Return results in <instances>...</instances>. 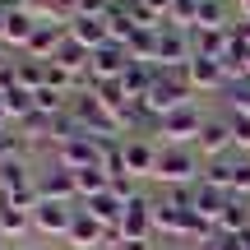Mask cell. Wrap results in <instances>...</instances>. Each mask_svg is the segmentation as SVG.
I'll use <instances>...</instances> for the list:
<instances>
[{"label":"cell","instance_id":"cell-1","mask_svg":"<svg viewBox=\"0 0 250 250\" xmlns=\"http://www.w3.org/2000/svg\"><path fill=\"white\" fill-rule=\"evenodd\" d=\"M190 93H195L190 70H158V79H153V88H148V98H144V107L162 121V116H171V111L190 107Z\"/></svg>","mask_w":250,"mask_h":250},{"label":"cell","instance_id":"cell-2","mask_svg":"<svg viewBox=\"0 0 250 250\" xmlns=\"http://www.w3.org/2000/svg\"><path fill=\"white\" fill-rule=\"evenodd\" d=\"M153 176L162 181V186H199V176H204V167H199V158L190 148H162V158H158V171Z\"/></svg>","mask_w":250,"mask_h":250},{"label":"cell","instance_id":"cell-3","mask_svg":"<svg viewBox=\"0 0 250 250\" xmlns=\"http://www.w3.org/2000/svg\"><path fill=\"white\" fill-rule=\"evenodd\" d=\"M125 70H130V51H125L121 42H107L93 51L88 61V79L93 83H107V79H125Z\"/></svg>","mask_w":250,"mask_h":250},{"label":"cell","instance_id":"cell-4","mask_svg":"<svg viewBox=\"0 0 250 250\" xmlns=\"http://www.w3.org/2000/svg\"><path fill=\"white\" fill-rule=\"evenodd\" d=\"M199 153H204L208 162H218V158H227V153L236 148V139H232V116H213V121H204V130H199Z\"/></svg>","mask_w":250,"mask_h":250},{"label":"cell","instance_id":"cell-5","mask_svg":"<svg viewBox=\"0 0 250 250\" xmlns=\"http://www.w3.org/2000/svg\"><path fill=\"white\" fill-rule=\"evenodd\" d=\"M74 213L79 208H70V204H56V199H42V204L33 208V227L42 236H70V223H74Z\"/></svg>","mask_w":250,"mask_h":250},{"label":"cell","instance_id":"cell-6","mask_svg":"<svg viewBox=\"0 0 250 250\" xmlns=\"http://www.w3.org/2000/svg\"><path fill=\"white\" fill-rule=\"evenodd\" d=\"M121 153H125V176H148V171H158V158H162V153L153 148L148 139H139V134H125Z\"/></svg>","mask_w":250,"mask_h":250},{"label":"cell","instance_id":"cell-7","mask_svg":"<svg viewBox=\"0 0 250 250\" xmlns=\"http://www.w3.org/2000/svg\"><path fill=\"white\" fill-rule=\"evenodd\" d=\"M121 232H125V241H153V204L144 195H134L130 204H125Z\"/></svg>","mask_w":250,"mask_h":250},{"label":"cell","instance_id":"cell-8","mask_svg":"<svg viewBox=\"0 0 250 250\" xmlns=\"http://www.w3.org/2000/svg\"><path fill=\"white\" fill-rule=\"evenodd\" d=\"M158 130L171 139V148H181L186 139H199L204 121H199V111H195V107H181V111H171V116H162V121H158Z\"/></svg>","mask_w":250,"mask_h":250},{"label":"cell","instance_id":"cell-9","mask_svg":"<svg viewBox=\"0 0 250 250\" xmlns=\"http://www.w3.org/2000/svg\"><path fill=\"white\" fill-rule=\"evenodd\" d=\"M37 195H42V199H56V204H70V199L79 195V181H74L70 167H61V162H56V167L37 181Z\"/></svg>","mask_w":250,"mask_h":250},{"label":"cell","instance_id":"cell-10","mask_svg":"<svg viewBox=\"0 0 250 250\" xmlns=\"http://www.w3.org/2000/svg\"><path fill=\"white\" fill-rule=\"evenodd\" d=\"M70 37L79 46H88V51H98V46H107L111 42V33H107V14H79L70 23Z\"/></svg>","mask_w":250,"mask_h":250},{"label":"cell","instance_id":"cell-11","mask_svg":"<svg viewBox=\"0 0 250 250\" xmlns=\"http://www.w3.org/2000/svg\"><path fill=\"white\" fill-rule=\"evenodd\" d=\"M102 236H107V227H102L98 218L88 213V208H79V213H74V223H70V236H65V241H70L74 250H93V246H102Z\"/></svg>","mask_w":250,"mask_h":250},{"label":"cell","instance_id":"cell-12","mask_svg":"<svg viewBox=\"0 0 250 250\" xmlns=\"http://www.w3.org/2000/svg\"><path fill=\"white\" fill-rule=\"evenodd\" d=\"M186 70H190V83H195V88H227V83H232V74L223 70V61H208V56H195Z\"/></svg>","mask_w":250,"mask_h":250},{"label":"cell","instance_id":"cell-13","mask_svg":"<svg viewBox=\"0 0 250 250\" xmlns=\"http://www.w3.org/2000/svg\"><path fill=\"white\" fill-rule=\"evenodd\" d=\"M37 23L42 19L33 14V9H14V14H5V46H28L37 33Z\"/></svg>","mask_w":250,"mask_h":250},{"label":"cell","instance_id":"cell-14","mask_svg":"<svg viewBox=\"0 0 250 250\" xmlns=\"http://www.w3.org/2000/svg\"><path fill=\"white\" fill-rule=\"evenodd\" d=\"M74 181H79V199H83V204L111 190V176H107L102 167H83V171H74Z\"/></svg>","mask_w":250,"mask_h":250},{"label":"cell","instance_id":"cell-15","mask_svg":"<svg viewBox=\"0 0 250 250\" xmlns=\"http://www.w3.org/2000/svg\"><path fill=\"white\" fill-rule=\"evenodd\" d=\"M199 5H204V0H171L167 23L181 28V33H195V28H199Z\"/></svg>","mask_w":250,"mask_h":250},{"label":"cell","instance_id":"cell-16","mask_svg":"<svg viewBox=\"0 0 250 250\" xmlns=\"http://www.w3.org/2000/svg\"><path fill=\"white\" fill-rule=\"evenodd\" d=\"M0 190H5L9 199H14V195H23V190H33V181H28V167H23V162H14V158H9L5 167H0Z\"/></svg>","mask_w":250,"mask_h":250},{"label":"cell","instance_id":"cell-17","mask_svg":"<svg viewBox=\"0 0 250 250\" xmlns=\"http://www.w3.org/2000/svg\"><path fill=\"white\" fill-rule=\"evenodd\" d=\"M0 102L9 107V116H14V121H23V116H33V111H37V102H33V88H23V83L5 88V93H0Z\"/></svg>","mask_w":250,"mask_h":250},{"label":"cell","instance_id":"cell-18","mask_svg":"<svg viewBox=\"0 0 250 250\" xmlns=\"http://www.w3.org/2000/svg\"><path fill=\"white\" fill-rule=\"evenodd\" d=\"M65 98H70V93H61V88H51V83H42V88H37L33 93V102H37V111H42V116H65V107H70V102H65Z\"/></svg>","mask_w":250,"mask_h":250},{"label":"cell","instance_id":"cell-19","mask_svg":"<svg viewBox=\"0 0 250 250\" xmlns=\"http://www.w3.org/2000/svg\"><path fill=\"white\" fill-rule=\"evenodd\" d=\"M232 171H236V162H227V158H218V162H204V186H218V190H227L232 195Z\"/></svg>","mask_w":250,"mask_h":250},{"label":"cell","instance_id":"cell-20","mask_svg":"<svg viewBox=\"0 0 250 250\" xmlns=\"http://www.w3.org/2000/svg\"><path fill=\"white\" fill-rule=\"evenodd\" d=\"M223 93H227V102H232V116H250V74L232 79Z\"/></svg>","mask_w":250,"mask_h":250},{"label":"cell","instance_id":"cell-21","mask_svg":"<svg viewBox=\"0 0 250 250\" xmlns=\"http://www.w3.org/2000/svg\"><path fill=\"white\" fill-rule=\"evenodd\" d=\"M199 28H232L223 19V0H204L199 5Z\"/></svg>","mask_w":250,"mask_h":250},{"label":"cell","instance_id":"cell-22","mask_svg":"<svg viewBox=\"0 0 250 250\" xmlns=\"http://www.w3.org/2000/svg\"><path fill=\"white\" fill-rule=\"evenodd\" d=\"M232 139L236 148H250V116H232Z\"/></svg>","mask_w":250,"mask_h":250},{"label":"cell","instance_id":"cell-23","mask_svg":"<svg viewBox=\"0 0 250 250\" xmlns=\"http://www.w3.org/2000/svg\"><path fill=\"white\" fill-rule=\"evenodd\" d=\"M208 250H246V236H213Z\"/></svg>","mask_w":250,"mask_h":250},{"label":"cell","instance_id":"cell-24","mask_svg":"<svg viewBox=\"0 0 250 250\" xmlns=\"http://www.w3.org/2000/svg\"><path fill=\"white\" fill-rule=\"evenodd\" d=\"M232 37H236V42H241L246 51H250V19H241V23H232Z\"/></svg>","mask_w":250,"mask_h":250},{"label":"cell","instance_id":"cell-25","mask_svg":"<svg viewBox=\"0 0 250 250\" xmlns=\"http://www.w3.org/2000/svg\"><path fill=\"white\" fill-rule=\"evenodd\" d=\"M144 5H148V9H153V14H158V19H162V23H167V14H171V0H144Z\"/></svg>","mask_w":250,"mask_h":250},{"label":"cell","instance_id":"cell-26","mask_svg":"<svg viewBox=\"0 0 250 250\" xmlns=\"http://www.w3.org/2000/svg\"><path fill=\"white\" fill-rule=\"evenodd\" d=\"M9 158H14V139H9V134H0V167H5Z\"/></svg>","mask_w":250,"mask_h":250},{"label":"cell","instance_id":"cell-27","mask_svg":"<svg viewBox=\"0 0 250 250\" xmlns=\"http://www.w3.org/2000/svg\"><path fill=\"white\" fill-rule=\"evenodd\" d=\"M121 250H153V241H125Z\"/></svg>","mask_w":250,"mask_h":250},{"label":"cell","instance_id":"cell-28","mask_svg":"<svg viewBox=\"0 0 250 250\" xmlns=\"http://www.w3.org/2000/svg\"><path fill=\"white\" fill-rule=\"evenodd\" d=\"M9 121H14V116H9V107L0 102V134H5V125H9Z\"/></svg>","mask_w":250,"mask_h":250},{"label":"cell","instance_id":"cell-29","mask_svg":"<svg viewBox=\"0 0 250 250\" xmlns=\"http://www.w3.org/2000/svg\"><path fill=\"white\" fill-rule=\"evenodd\" d=\"M241 14H246V19H250V0H241Z\"/></svg>","mask_w":250,"mask_h":250},{"label":"cell","instance_id":"cell-30","mask_svg":"<svg viewBox=\"0 0 250 250\" xmlns=\"http://www.w3.org/2000/svg\"><path fill=\"white\" fill-rule=\"evenodd\" d=\"M0 42H5V14H0Z\"/></svg>","mask_w":250,"mask_h":250},{"label":"cell","instance_id":"cell-31","mask_svg":"<svg viewBox=\"0 0 250 250\" xmlns=\"http://www.w3.org/2000/svg\"><path fill=\"white\" fill-rule=\"evenodd\" d=\"M0 250H5V236H0Z\"/></svg>","mask_w":250,"mask_h":250},{"label":"cell","instance_id":"cell-32","mask_svg":"<svg viewBox=\"0 0 250 250\" xmlns=\"http://www.w3.org/2000/svg\"><path fill=\"white\" fill-rule=\"evenodd\" d=\"M246 74H250V61H246Z\"/></svg>","mask_w":250,"mask_h":250},{"label":"cell","instance_id":"cell-33","mask_svg":"<svg viewBox=\"0 0 250 250\" xmlns=\"http://www.w3.org/2000/svg\"><path fill=\"white\" fill-rule=\"evenodd\" d=\"M121 5H130V0H121Z\"/></svg>","mask_w":250,"mask_h":250}]
</instances>
